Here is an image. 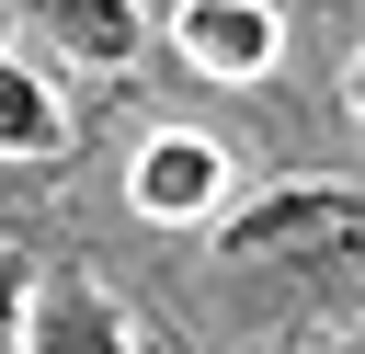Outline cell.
Segmentation results:
<instances>
[{
  "label": "cell",
  "mask_w": 365,
  "mask_h": 354,
  "mask_svg": "<svg viewBox=\"0 0 365 354\" xmlns=\"http://www.w3.org/2000/svg\"><path fill=\"white\" fill-rule=\"evenodd\" d=\"M68 69H137V46H148V11L137 0H11Z\"/></svg>",
  "instance_id": "4"
},
{
  "label": "cell",
  "mask_w": 365,
  "mask_h": 354,
  "mask_svg": "<svg viewBox=\"0 0 365 354\" xmlns=\"http://www.w3.org/2000/svg\"><path fill=\"white\" fill-rule=\"evenodd\" d=\"M342 103H354V126H365V46H354V80H342Z\"/></svg>",
  "instance_id": "8"
},
{
  "label": "cell",
  "mask_w": 365,
  "mask_h": 354,
  "mask_svg": "<svg viewBox=\"0 0 365 354\" xmlns=\"http://www.w3.org/2000/svg\"><path fill=\"white\" fill-rule=\"evenodd\" d=\"M23 354H137V343H125V320H114V297H103L91 274H34V297H23Z\"/></svg>",
  "instance_id": "3"
},
{
  "label": "cell",
  "mask_w": 365,
  "mask_h": 354,
  "mask_svg": "<svg viewBox=\"0 0 365 354\" xmlns=\"http://www.w3.org/2000/svg\"><path fill=\"white\" fill-rule=\"evenodd\" d=\"M228 263H342L365 251V194L354 183H262L251 206L217 217Z\"/></svg>",
  "instance_id": "1"
},
{
  "label": "cell",
  "mask_w": 365,
  "mask_h": 354,
  "mask_svg": "<svg viewBox=\"0 0 365 354\" xmlns=\"http://www.w3.org/2000/svg\"><path fill=\"white\" fill-rule=\"evenodd\" d=\"M171 46L205 80H262L285 34H274V0H171Z\"/></svg>",
  "instance_id": "2"
},
{
  "label": "cell",
  "mask_w": 365,
  "mask_h": 354,
  "mask_svg": "<svg viewBox=\"0 0 365 354\" xmlns=\"http://www.w3.org/2000/svg\"><path fill=\"white\" fill-rule=\"evenodd\" d=\"M23 297H34V263L0 240V354H23Z\"/></svg>",
  "instance_id": "7"
},
{
  "label": "cell",
  "mask_w": 365,
  "mask_h": 354,
  "mask_svg": "<svg viewBox=\"0 0 365 354\" xmlns=\"http://www.w3.org/2000/svg\"><path fill=\"white\" fill-rule=\"evenodd\" d=\"M354 354H365V343H354Z\"/></svg>",
  "instance_id": "9"
},
{
  "label": "cell",
  "mask_w": 365,
  "mask_h": 354,
  "mask_svg": "<svg viewBox=\"0 0 365 354\" xmlns=\"http://www.w3.org/2000/svg\"><path fill=\"white\" fill-rule=\"evenodd\" d=\"M125 194H137L148 217H171V228H182V217H205V206L228 194V160H217L205 137H148V148H137V183H125Z\"/></svg>",
  "instance_id": "5"
},
{
  "label": "cell",
  "mask_w": 365,
  "mask_h": 354,
  "mask_svg": "<svg viewBox=\"0 0 365 354\" xmlns=\"http://www.w3.org/2000/svg\"><path fill=\"white\" fill-rule=\"evenodd\" d=\"M57 148H68V103L0 46V160H57Z\"/></svg>",
  "instance_id": "6"
}]
</instances>
